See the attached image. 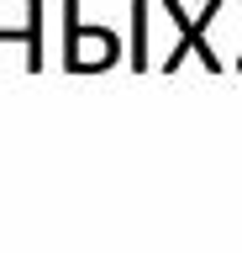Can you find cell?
<instances>
[{"label": "cell", "instance_id": "1", "mask_svg": "<svg viewBox=\"0 0 242 253\" xmlns=\"http://www.w3.org/2000/svg\"><path fill=\"white\" fill-rule=\"evenodd\" d=\"M64 69L69 74H95V69H111L121 58V37L111 27H84L79 21V0H64Z\"/></svg>", "mask_w": 242, "mask_h": 253}, {"label": "cell", "instance_id": "2", "mask_svg": "<svg viewBox=\"0 0 242 253\" xmlns=\"http://www.w3.org/2000/svg\"><path fill=\"white\" fill-rule=\"evenodd\" d=\"M158 5H163V16H169V21L179 27V47L169 53V58H163V74H174L179 63H184V53H195V58L210 69V74H221L226 63L206 47V27L216 21V16H221V5H226V0H206V5H200V16H184V5H179V0H158Z\"/></svg>", "mask_w": 242, "mask_h": 253}, {"label": "cell", "instance_id": "3", "mask_svg": "<svg viewBox=\"0 0 242 253\" xmlns=\"http://www.w3.org/2000/svg\"><path fill=\"white\" fill-rule=\"evenodd\" d=\"M42 16H48V5L42 0H27V16H21V27H0V42H21L27 47V69L32 74H42Z\"/></svg>", "mask_w": 242, "mask_h": 253}, {"label": "cell", "instance_id": "4", "mask_svg": "<svg viewBox=\"0 0 242 253\" xmlns=\"http://www.w3.org/2000/svg\"><path fill=\"white\" fill-rule=\"evenodd\" d=\"M132 69H147V5L132 0Z\"/></svg>", "mask_w": 242, "mask_h": 253}]
</instances>
